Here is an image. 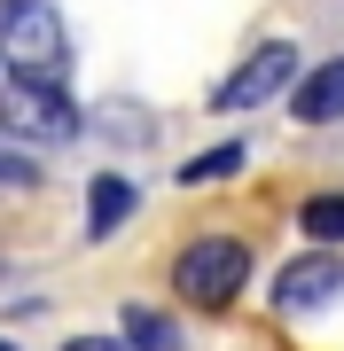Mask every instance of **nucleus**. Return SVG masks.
Returning <instances> with one entry per match:
<instances>
[{"label":"nucleus","mask_w":344,"mask_h":351,"mask_svg":"<svg viewBox=\"0 0 344 351\" xmlns=\"http://www.w3.org/2000/svg\"><path fill=\"white\" fill-rule=\"evenodd\" d=\"M297 226H306V242H344V195H306Z\"/></svg>","instance_id":"8"},{"label":"nucleus","mask_w":344,"mask_h":351,"mask_svg":"<svg viewBox=\"0 0 344 351\" xmlns=\"http://www.w3.org/2000/svg\"><path fill=\"white\" fill-rule=\"evenodd\" d=\"M290 78H297V47L290 39H266V47H251L242 63L219 78V110H258V101H274V94H290Z\"/></svg>","instance_id":"4"},{"label":"nucleus","mask_w":344,"mask_h":351,"mask_svg":"<svg viewBox=\"0 0 344 351\" xmlns=\"http://www.w3.org/2000/svg\"><path fill=\"white\" fill-rule=\"evenodd\" d=\"M0 55H8L16 86H63L71 71V39H63V16L47 0H24V8L0 24Z\"/></svg>","instance_id":"1"},{"label":"nucleus","mask_w":344,"mask_h":351,"mask_svg":"<svg viewBox=\"0 0 344 351\" xmlns=\"http://www.w3.org/2000/svg\"><path fill=\"white\" fill-rule=\"evenodd\" d=\"M290 117L297 125H336L344 117V55L321 63V71H306V86H290Z\"/></svg>","instance_id":"6"},{"label":"nucleus","mask_w":344,"mask_h":351,"mask_svg":"<svg viewBox=\"0 0 344 351\" xmlns=\"http://www.w3.org/2000/svg\"><path fill=\"white\" fill-rule=\"evenodd\" d=\"M242 156H251L242 141H219V149H204L196 164H180V180H188V188H196V180H235V172H242Z\"/></svg>","instance_id":"9"},{"label":"nucleus","mask_w":344,"mask_h":351,"mask_svg":"<svg viewBox=\"0 0 344 351\" xmlns=\"http://www.w3.org/2000/svg\"><path fill=\"white\" fill-rule=\"evenodd\" d=\"M0 351H16V343H0Z\"/></svg>","instance_id":"13"},{"label":"nucleus","mask_w":344,"mask_h":351,"mask_svg":"<svg viewBox=\"0 0 344 351\" xmlns=\"http://www.w3.org/2000/svg\"><path fill=\"white\" fill-rule=\"evenodd\" d=\"M242 281H251V242H235V234H204L172 258V289L204 313H227L242 297Z\"/></svg>","instance_id":"2"},{"label":"nucleus","mask_w":344,"mask_h":351,"mask_svg":"<svg viewBox=\"0 0 344 351\" xmlns=\"http://www.w3.org/2000/svg\"><path fill=\"white\" fill-rule=\"evenodd\" d=\"M126 219H133V180L102 172V180H94V195H87V234H94V242H110Z\"/></svg>","instance_id":"7"},{"label":"nucleus","mask_w":344,"mask_h":351,"mask_svg":"<svg viewBox=\"0 0 344 351\" xmlns=\"http://www.w3.org/2000/svg\"><path fill=\"white\" fill-rule=\"evenodd\" d=\"M32 180H39L32 156H8V149H0V188H32Z\"/></svg>","instance_id":"11"},{"label":"nucleus","mask_w":344,"mask_h":351,"mask_svg":"<svg viewBox=\"0 0 344 351\" xmlns=\"http://www.w3.org/2000/svg\"><path fill=\"white\" fill-rule=\"evenodd\" d=\"M126 336H133L141 351H180V328H172L165 313H149V304H133V313H126Z\"/></svg>","instance_id":"10"},{"label":"nucleus","mask_w":344,"mask_h":351,"mask_svg":"<svg viewBox=\"0 0 344 351\" xmlns=\"http://www.w3.org/2000/svg\"><path fill=\"white\" fill-rule=\"evenodd\" d=\"M336 289H344V258H297L274 281V304L282 313H321V304H336Z\"/></svg>","instance_id":"5"},{"label":"nucleus","mask_w":344,"mask_h":351,"mask_svg":"<svg viewBox=\"0 0 344 351\" xmlns=\"http://www.w3.org/2000/svg\"><path fill=\"white\" fill-rule=\"evenodd\" d=\"M0 133L8 141H32V149H63V141H78V101L63 86H16L0 94Z\"/></svg>","instance_id":"3"},{"label":"nucleus","mask_w":344,"mask_h":351,"mask_svg":"<svg viewBox=\"0 0 344 351\" xmlns=\"http://www.w3.org/2000/svg\"><path fill=\"white\" fill-rule=\"evenodd\" d=\"M63 351H126V343H110V336H71Z\"/></svg>","instance_id":"12"}]
</instances>
